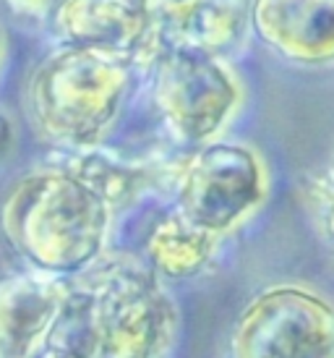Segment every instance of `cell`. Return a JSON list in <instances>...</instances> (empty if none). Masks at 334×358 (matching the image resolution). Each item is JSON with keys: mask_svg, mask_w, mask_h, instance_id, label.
I'll list each match as a JSON object with an SVG mask.
<instances>
[{"mask_svg": "<svg viewBox=\"0 0 334 358\" xmlns=\"http://www.w3.org/2000/svg\"><path fill=\"white\" fill-rule=\"evenodd\" d=\"M112 209L63 168L31 170L6 196L0 228L16 254L48 275H79L108 246Z\"/></svg>", "mask_w": 334, "mask_h": 358, "instance_id": "obj_1", "label": "cell"}, {"mask_svg": "<svg viewBox=\"0 0 334 358\" xmlns=\"http://www.w3.org/2000/svg\"><path fill=\"white\" fill-rule=\"evenodd\" d=\"M128 60L68 45L42 60L27 90L29 115L45 139L71 152L99 147L128 92Z\"/></svg>", "mask_w": 334, "mask_h": 358, "instance_id": "obj_2", "label": "cell"}, {"mask_svg": "<svg viewBox=\"0 0 334 358\" xmlns=\"http://www.w3.org/2000/svg\"><path fill=\"white\" fill-rule=\"evenodd\" d=\"M87 285L102 335L99 358H170L177 306L154 269L136 259H112Z\"/></svg>", "mask_w": 334, "mask_h": 358, "instance_id": "obj_3", "label": "cell"}, {"mask_svg": "<svg viewBox=\"0 0 334 358\" xmlns=\"http://www.w3.org/2000/svg\"><path fill=\"white\" fill-rule=\"evenodd\" d=\"M269 178L261 155L240 141H209L180 162L177 212L217 238L243 225L266 201Z\"/></svg>", "mask_w": 334, "mask_h": 358, "instance_id": "obj_4", "label": "cell"}, {"mask_svg": "<svg viewBox=\"0 0 334 358\" xmlns=\"http://www.w3.org/2000/svg\"><path fill=\"white\" fill-rule=\"evenodd\" d=\"M154 66V102L175 139L204 147L235 118L243 87L219 55L167 45Z\"/></svg>", "mask_w": 334, "mask_h": 358, "instance_id": "obj_5", "label": "cell"}, {"mask_svg": "<svg viewBox=\"0 0 334 358\" xmlns=\"http://www.w3.org/2000/svg\"><path fill=\"white\" fill-rule=\"evenodd\" d=\"M233 358H334V303L305 285H269L233 329Z\"/></svg>", "mask_w": 334, "mask_h": 358, "instance_id": "obj_6", "label": "cell"}, {"mask_svg": "<svg viewBox=\"0 0 334 358\" xmlns=\"http://www.w3.org/2000/svg\"><path fill=\"white\" fill-rule=\"evenodd\" d=\"M55 27L76 48L141 63H154L159 55L157 27L141 0H63Z\"/></svg>", "mask_w": 334, "mask_h": 358, "instance_id": "obj_7", "label": "cell"}, {"mask_svg": "<svg viewBox=\"0 0 334 358\" xmlns=\"http://www.w3.org/2000/svg\"><path fill=\"white\" fill-rule=\"evenodd\" d=\"M251 27L282 58L334 66V0H254Z\"/></svg>", "mask_w": 334, "mask_h": 358, "instance_id": "obj_8", "label": "cell"}, {"mask_svg": "<svg viewBox=\"0 0 334 358\" xmlns=\"http://www.w3.org/2000/svg\"><path fill=\"white\" fill-rule=\"evenodd\" d=\"M71 282L48 272H16L0 280V358H31L42 348Z\"/></svg>", "mask_w": 334, "mask_h": 358, "instance_id": "obj_9", "label": "cell"}, {"mask_svg": "<svg viewBox=\"0 0 334 358\" xmlns=\"http://www.w3.org/2000/svg\"><path fill=\"white\" fill-rule=\"evenodd\" d=\"M251 21L246 0H194L175 21L157 31L159 52L167 45H183L222 55L235 48Z\"/></svg>", "mask_w": 334, "mask_h": 358, "instance_id": "obj_10", "label": "cell"}, {"mask_svg": "<svg viewBox=\"0 0 334 358\" xmlns=\"http://www.w3.org/2000/svg\"><path fill=\"white\" fill-rule=\"evenodd\" d=\"M58 168L84 180L110 209L131 204L138 194L162 186L165 180V170H157L147 159H126L99 147L71 152Z\"/></svg>", "mask_w": 334, "mask_h": 358, "instance_id": "obj_11", "label": "cell"}, {"mask_svg": "<svg viewBox=\"0 0 334 358\" xmlns=\"http://www.w3.org/2000/svg\"><path fill=\"white\" fill-rule=\"evenodd\" d=\"M219 238L191 225L180 212H170L149 230L147 257L152 269L170 280H186L198 275L217 254Z\"/></svg>", "mask_w": 334, "mask_h": 358, "instance_id": "obj_12", "label": "cell"}, {"mask_svg": "<svg viewBox=\"0 0 334 358\" xmlns=\"http://www.w3.org/2000/svg\"><path fill=\"white\" fill-rule=\"evenodd\" d=\"M102 335H99L94 296L87 282L71 285L58 317L42 343V356L48 358H99Z\"/></svg>", "mask_w": 334, "mask_h": 358, "instance_id": "obj_13", "label": "cell"}, {"mask_svg": "<svg viewBox=\"0 0 334 358\" xmlns=\"http://www.w3.org/2000/svg\"><path fill=\"white\" fill-rule=\"evenodd\" d=\"M303 199L316 236L334 254V152L326 157L324 165L305 180Z\"/></svg>", "mask_w": 334, "mask_h": 358, "instance_id": "obj_14", "label": "cell"}, {"mask_svg": "<svg viewBox=\"0 0 334 358\" xmlns=\"http://www.w3.org/2000/svg\"><path fill=\"white\" fill-rule=\"evenodd\" d=\"M191 3H194V0H141V6H144V10L149 13L152 24L157 27V31L162 29V27H167L170 21H175Z\"/></svg>", "mask_w": 334, "mask_h": 358, "instance_id": "obj_15", "label": "cell"}, {"mask_svg": "<svg viewBox=\"0 0 334 358\" xmlns=\"http://www.w3.org/2000/svg\"><path fill=\"white\" fill-rule=\"evenodd\" d=\"M8 8L24 19H45L60 8L63 0H6Z\"/></svg>", "mask_w": 334, "mask_h": 358, "instance_id": "obj_16", "label": "cell"}, {"mask_svg": "<svg viewBox=\"0 0 334 358\" xmlns=\"http://www.w3.org/2000/svg\"><path fill=\"white\" fill-rule=\"evenodd\" d=\"M16 144V129H13V120L0 110V162L8 157Z\"/></svg>", "mask_w": 334, "mask_h": 358, "instance_id": "obj_17", "label": "cell"}, {"mask_svg": "<svg viewBox=\"0 0 334 358\" xmlns=\"http://www.w3.org/2000/svg\"><path fill=\"white\" fill-rule=\"evenodd\" d=\"M3 52H6V34L0 29V63H3Z\"/></svg>", "mask_w": 334, "mask_h": 358, "instance_id": "obj_18", "label": "cell"}, {"mask_svg": "<svg viewBox=\"0 0 334 358\" xmlns=\"http://www.w3.org/2000/svg\"><path fill=\"white\" fill-rule=\"evenodd\" d=\"M40 358H48V356H40Z\"/></svg>", "mask_w": 334, "mask_h": 358, "instance_id": "obj_19", "label": "cell"}]
</instances>
